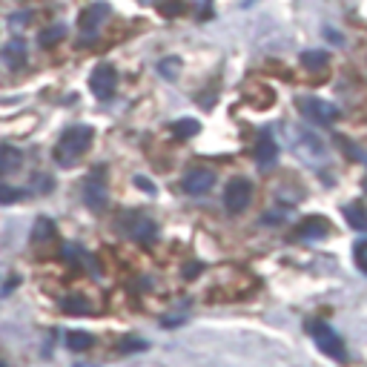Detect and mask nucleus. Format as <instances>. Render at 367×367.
<instances>
[{"label":"nucleus","instance_id":"f257e3e1","mask_svg":"<svg viewBox=\"0 0 367 367\" xmlns=\"http://www.w3.org/2000/svg\"><path fill=\"white\" fill-rule=\"evenodd\" d=\"M92 141H95V130L92 127H86V124L69 127L61 135L58 146H55V161H58V166H72L92 146Z\"/></svg>","mask_w":367,"mask_h":367},{"label":"nucleus","instance_id":"f03ea898","mask_svg":"<svg viewBox=\"0 0 367 367\" xmlns=\"http://www.w3.org/2000/svg\"><path fill=\"white\" fill-rule=\"evenodd\" d=\"M307 333L313 336L315 345L322 348V353H327L336 361H348V350H345V345H341V338L333 333L330 325H325V322H310L307 325Z\"/></svg>","mask_w":367,"mask_h":367},{"label":"nucleus","instance_id":"7ed1b4c3","mask_svg":"<svg viewBox=\"0 0 367 367\" xmlns=\"http://www.w3.org/2000/svg\"><path fill=\"white\" fill-rule=\"evenodd\" d=\"M115 86H118V69H115V66L101 63V66L92 69V75H89V89H92V95L97 97V101H107V97H112Z\"/></svg>","mask_w":367,"mask_h":367},{"label":"nucleus","instance_id":"20e7f679","mask_svg":"<svg viewBox=\"0 0 367 367\" xmlns=\"http://www.w3.org/2000/svg\"><path fill=\"white\" fill-rule=\"evenodd\" d=\"M299 112L310 120H315V124H333V120L338 118V109L327 101H322V97H299L296 101Z\"/></svg>","mask_w":367,"mask_h":367},{"label":"nucleus","instance_id":"39448f33","mask_svg":"<svg viewBox=\"0 0 367 367\" xmlns=\"http://www.w3.org/2000/svg\"><path fill=\"white\" fill-rule=\"evenodd\" d=\"M120 224H124V230L130 233V238L143 241V244H150V241L155 238V233H158V224L153 221V218H146L143 212H130V215H124V218H120Z\"/></svg>","mask_w":367,"mask_h":367},{"label":"nucleus","instance_id":"423d86ee","mask_svg":"<svg viewBox=\"0 0 367 367\" xmlns=\"http://www.w3.org/2000/svg\"><path fill=\"white\" fill-rule=\"evenodd\" d=\"M250 198H253V187H250L247 178H233V181L227 184V189H224V207H227L230 212L247 210Z\"/></svg>","mask_w":367,"mask_h":367},{"label":"nucleus","instance_id":"0eeeda50","mask_svg":"<svg viewBox=\"0 0 367 367\" xmlns=\"http://www.w3.org/2000/svg\"><path fill=\"white\" fill-rule=\"evenodd\" d=\"M84 201L86 207L101 212L107 207V184H104V166H97L84 184Z\"/></svg>","mask_w":367,"mask_h":367},{"label":"nucleus","instance_id":"6e6552de","mask_svg":"<svg viewBox=\"0 0 367 367\" xmlns=\"http://www.w3.org/2000/svg\"><path fill=\"white\" fill-rule=\"evenodd\" d=\"M212 187H215V173H212V169H207V166L192 169V173H187L181 178V189L187 195H195V198H198V195H207Z\"/></svg>","mask_w":367,"mask_h":367},{"label":"nucleus","instance_id":"1a4fd4ad","mask_svg":"<svg viewBox=\"0 0 367 367\" xmlns=\"http://www.w3.org/2000/svg\"><path fill=\"white\" fill-rule=\"evenodd\" d=\"M299 238L302 241H319V238H327L330 233H333V227H330V221L327 218H322V215H313V218H304V221L299 224Z\"/></svg>","mask_w":367,"mask_h":367},{"label":"nucleus","instance_id":"9d476101","mask_svg":"<svg viewBox=\"0 0 367 367\" xmlns=\"http://www.w3.org/2000/svg\"><path fill=\"white\" fill-rule=\"evenodd\" d=\"M107 17H109V3H104V0H97V3H92L89 9H84V12H81L78 26H81L84 32H95L97 26H101V20H107Z\"/></svg>","mask_w":367,"mask_h":367},{"label":"nucleus","instance_id":"9b49d317","mask_svg":"<svg viewBox=\"0 0 367 367\" xmlns=\"http://www.w3.org/2000/svg\"><path fill=\"white\" fill-rule=\"evenodd\" d=\"M0 58H3V63H6L9 69H23V66H26L29 52H26V43H23V38H12V40L3 46Z\"/></svg>","mask_w":367,"mask_h":367},{"label":"nucleus","instance_id":"f8f14e48","mask_svg":"<svg viewBox=\"0 0 367 367\" xmlns=\"http://www.w3.org/2000/svg\"><path fill=\"white\" fill-rule=\"evenodd\" d=\"M253 155H256V161L261 166H273L276 158H279V143L270 135H261L258 143H256V150H253Z\"/></svg>","mask_w":367,"mask_h":367},{"label":"nucleus","instance_id":"ddd939ff","mask_svg":"<svg viewBox=\"0 0 367 367\" xmlns=\"http://www.w3.org/2000/svg\"><path fill=\"white\" fill-rule=\"evenodd\" d=\"M20 164H23V153L15 150V146H9V143H0V175L17 173Z\"/></svg>","mask_w":367,"mask_h":367},{"label":"nucleus","instance_id":"4468645a","mask_svg":"<svg viewBox=\"0 0 367 367\" xmlns=\"http://www.w3.org/2000/svg\"><path fill=\"white\" fill-rule=\"evenodd\" d=\"M345 218H348V224L359 233H367V207L361 201H350L345 207Z\"/></svg>","mask_w":367,"mask_h":367},{"label":"nucleus","instance_id":"2eb2a0df","mask_svg":"<svg viewBox=\"0 0 367 367\" xmlns=\"http://www.w3.org/2000/svg\"><path fill=\"white\" fill-rule=\"evenodd\" d=\"M95 345V336L92 333H84V330H69L66 333V348L72 350V353H84V350H89Z\"/></svg>","mask_w":367,"mask_h":367},{"label":"nucleus","instance_id":"dca6fc26","mask_svg":"<svg viewBox=\"0 0 367 367\" xmlns=\"http://www.w3.org/2000/svg\"><path fill=\"white\" fill-rule=\"evenodd\" d=\"M302 66L304 69H310V72H319V69H325L327 66V61H330V55L325 52V49H307V52H302Z\"/></svg>","mask_w":367,"mask_h":367},{"label":"nucleus","instance_id":"f3484780","mask_svg":"<svg viewBox=\"0 0 367 367\" xmlns=\"http://www.w3.org/2000/svg\"><path fill=\"white\" fill-rule=\"evenodd\" d=\"M52 238H55V221H52V218H46V215H40L35 221V227H32V241L40 244V241H52Z\"/></svg>","mask_w":367,"mask_h":367},{"label":"nucleus","instance_id":"a211bd4d","mask_svg":"<svg viewBox=\"0 0 367 367\" xmlns=\"http://www.w3.org/2000/svg\"><path fill=\"white\" fill-rule=\"evenodd\" d=\"M181 66H184V63H181V58H175V55H173V58H161L155 69H158V75H161L164 81H169V84H173V81H178V72H181Z\"/></svg>","mask_w":367,"mask_h":367},{"label":"nucleus","instance_id":"6ab92c4d","mask_svg":"<svg viewBox=\"0 0 367 367\" xmlns=\"http://www.w3.org/2000/svg\"><path fill=\"white\" fill-rule=\"evenodd\" d=\"M61 307H63V313H69V315H89V313H92V304H89L84 296H66Z\"/></svg>","mask_w":367,"mask_h":367},{"label":"nucleus","instance_id":"aec40b11","mask_svg":"<svg viewBox=\"0 0 367 367\" xmlns=\"http://www.w3.org/2000/svg\"><path fill=\"white\" fill-rule=\"evenodd\" d=\"M198 132H201V124H198V120H192V118H181V120L173 124V135L175 138H192Z\"/></svg>","mask_w":367,"mask_h":367},{"label":"nucleus","instance_id":"412c9836","mask_svg":"<svg viewBox=\"0 0 367 367\" xmlns=\"http://www.w3.org/2000/svg\"><path fill=\"white\" fill-rule=\"evenodd\" d=\"M66 38V26H61V23H55V26H46L40 35H38V43L40 46H55Z\"/></svg>","mask_w":367,"mask_h":367},{"label":"nucleus","instance_id":"4be33fe9","mask_svg":"<svg viewBox=\"0 0 367 367\" xmlns=\"http://www.w3.org/2000/svg\"><path fill=\"white\" fill-rule=\"evenodd\" d=\"M158 12H161L164 17H178V15L187 12V3H184V0H161V3H158Z\"/></svg>","mask_w":367,"mask_h":367},{"label":"nucleus","instance_id":"5701e85b","mask_svg":"<svg viewBox=\"0 0 367 367\" xmlns=\"http://www.w3.org/2000/svg\"><path fill=\"white\" fill-rule=\"evenodd\" d=\"M20 198V192L15 187H6V184H0V207L3 204H15Z\"/></svg>","mask_w":367,"mask_h":367},{"label":"nucleus","instance_id":"b1692460","mask_svg":"<svg viewBox=\"0 0 367 367\" xmlns=\"http://www.w3.org/2000/svg\"><path fill=\"white\" fill-rule=\"evenodd\" d=\"M353 256H356V264H359L361 270L367 273V241H359V244H356V250H353Z\"/></svg>","mask_w":367,"mask_h":367},{"label":"nucleus","instance_id":"393cba45","mask_svg":"<svg viewBox=\"0 0 367 367\" xmlns=\"http://www.w3.org/2000/svg\"><path fill=\"white\" fill-rule=\"evenodd\" d=\"M132 184L141 189V192H146V195H155V187H153V181L150 178H143V175H135L132 178Z\"/></svg>","mask_w":367,"mask_h":367},{"label":"nucleus","instance_id":"a878e982","mask_svg":"<svg viewBox=\"0 0 367 367\" xmlns=\"http://www.w3.org/2000/svg\"><path fill=\"white\" fill-rule=\"evenodd\" d=\"M35 184H38V192H52V187H55V181L49 178V175H40V178H35Z\"/></svg>","mask_w":367,"mask_h":367},{"label":"nucleus","instance_id":"bb28decb","mask_svg":"<svg viewBox=\"0 0 367 367\" xmlns=\"http://www.w3.org/2000/svg\"><path fill=\"white\" fill-rule=\"evenodd\" d=\"M29 20H32V15H29V12H17V15H12V17H9L12 26H20V23H29Z\"/></svg>","mask_w":367,"mask_h":367},{"label":"nucleus","instance_id":"cd10ccee","mask_svg":"<svg viewBox=\"0 0 367 367\" xmlns=\"http://www.w3.org/2000/svg\"><path fill=\"white\" fill-rule=\"evenodd\" d=\"M325 35H327V38H330V40H336V43H341V35H336V32H330V29H327V32H325Z\"/></svg>","mask_w":367,"mask_h":367},{"label":"nucleus","instance_id":"c85d7f7f","mask_svg":"<svg viewBox=\"0 0 367 367\" xmlns=\"http://www.w3.org/2000/svg\"><path fill=\"white\" fill-rule=\"evenodd\" d=\"M138 3H153V0H138Z\"/></svg>","mask_w":367,"mask_h":367},{"label":"nucleus","instance_id":"c756f323","mask_svg":"<svg viewBox=\"0 0 367 367\" xmlns=\"http://www.w3.org/2000/svg\"><path fill=\"white\" fill-rule=\"evenodd\" d=\"M364 187H367V178H364Z\"/></svg>","mask_w":367,"mask_h":367},{"label":"nucleus","instance_id":"7c9ffc66","mask_svg":"<svg viewBox=\"0 0 367 367\" xmlns=\"http://www.w3.org/2000/svg\"><path fill=\"white\" fill-rule=\"evenodd\" d=\"M0 367H3V364H0Z\"/></svg>","mask_w":367,"mask_h":367}]
</instances>
